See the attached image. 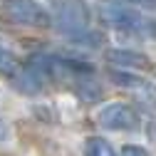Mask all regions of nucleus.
<instances>
[{
  "label": "nucleus",
  "mask_w": 156,
  "mask_h": 156,
  "mask_svg": "<svg viewBox=\"0 0 156 156\" xmlns=\"http://www.w3.org/2000/svg\"><path fill=\"white\" fill-rule=\"evenodd\" d=\"M5 136H8V131H5V124H3V119H0V141H3Z\"/></svg>",
  "instance_id": "obj_15"
},
{
  "label": "nucleus",
  "mask_w": 156,
  "mask_h": 156,
  "mask_svg": "<svg viewBox=\"0 0 156 156\" xmlns=\"http://www.w3.org/2000/svg\"><path fill=\"white\" fill-rule=\"evenodd\" d=\"M17 69H20V62H17V57L5 50V47H0V74L3 77H15Z\"/></svg>",
  "instance_id": "obj_11"
},
{
  "label": "nucleus",
  "mask_w": 156,
  "mask_h": 156,
  "mask_svg": "<svg viewBox=\"0 0 156 156\" xmlns=\"http://www.w3.org/2000/svg\"><path fill=\"white\" fill-rule=\"evenodd\" d=\"M99 20L109 27H116V30H124V32H134L139 30L144 23H141V15L136 12L131 5H126L124 0H109L99 8Z\"/></svg>",
  "instance_id": "obj_4"
},
{
  "label": "nucleus",
  "mask_w": 156,
  "mask_h": 156,
  "mask_svg": "<svg viewBox=\"0 0 156 156\" xmlns=\"http://www.w3.org/2000/svg\"><path fill=\"white\" fill-rule=\"evenodd\" d=\"M67 40H69L72 45H77V47L99 50V47H104L107 37H104V32H99V30H92V27H87V30H82V32H77V35L67 37Z\"/></svg>",
  "instance_id": "obj_8"
},
{
  "label": "nucleus",
  "mask_w": 156,
  "mask_h": 156,
  "mask_svg": "<svg viewBox=\"0 0 156 156\" xmlns=\"http://www.w3.org/2000/svg\"><path fill=\"white\" fill-rule=\"evenodd\" d=\"M97 122L107 131H136L141 126L139 112L126 102H112V104L102 107L99 114H97Z\"/></svg>",
  "instance_id": "obj_3"
},
{
  "label": "nucleus",
  "mask_w": 156,
  "mask_h": 156,
  "mask_svg": "<svg viewBox=\"0 0 156 156\" xmlns=\"http://www.w3.org/2000/svg\"><path fill=\"white\" fill-rule=\"evenodd\" d=\"M92 12L82 0H55L52 8V27L62 32L65 37H72L89 27Z\"/></svg>",
  "instance_id": "obj_1"
},
{
  "label": "nucleus",
  "mask_w": 156,
  "mask_h": 156,
  "mask_svg": "<svg viewBox=\"0 0 156 156\" xmlns=\"http://www.w3.org/2000/svg\"><path fill=\"white\" fill-rule=\"evenodd\" d=\"M146 134H149V139H151V141H156V122L146 126Z\"/></svg>",
  "instance_id": "obj_13"
},
{
  "label": "nucleus",
  "mask_w": 156,
  "mask_h": 156,
  "mask_svg": "<svg viewBox=\"0 0 156 156\" xmlns=\"http://www.w3.org/2000/svg\"><path fill=\"white\" fill-rule=\"evenodd\" d=\"M82 154L84 156H119V151H116L104 136H89V139L84 141Z\"/></svg>",
  "instance_id": "obj_10"
},
{
  "label": "nucleus",
  "mask_w": 156,
  "mask_h": 156,
  "mask_svg": "<svg viewBox=\"0 0 156 156\" xmlns=\"http://www.w3.org/2000/svg\"><path fill=\"white\" fill-rule=\"evenodd\" d=\"M119 156H151V154H149V149L141 146V144H126V146H122Z\"/></svg>",
  "instance_id": "obj_12"
},
{
  "label": "nucleus",
  "mask_w": 156,
  "mask_h": 156,
  "mask_svg": "<svg viewBox=\"0 0 156 156\" xmlns=\"http://www.w3.org/2000/svg\"><path fill=\"white\" fill-rule=\"evenodd\" d=\"M3 12L12 23L25 27H50L52 15L37 0H3Z\"/></svg>",
  "instance_id": "obj_2"
},
{
  "label": "nucleus",
  "mask_w": 156,
  "mask_h": 156,
  "mask_svg": "<svg viewBox=\"0 0 156 156\" xmlns=\"http://www.w3.org/2000/svg\"><path fill=\"white\" fill-rule=\"evenodd\" d=\"M12 84H15V89L20 94H40L45 89L47 80L37 69H32L30 65H25L23 69H17V74L12 77Z\"/></svg>",
  "instance_id": "obj_6"
},
{
  "label": "nucleus",
  "mask_w": 156,
  "mask_h": 156,
  "mask_svg": "<svg viewBox=\"0 0 156 156\" xmlns=\"http://www.w3.org/2000/svg\"><path fill=\"white\" fill-rule=\"evenodd\" d=\"M107 60L109 65L119 67V69H129V72H149L151 69V60L139 52V50H129V47H112L107 50Z\"/></svg>",
  "instance_id": "obj_5"
},
{
  "label": "nucleus",
  "mask_w": 156,
  "mask_h": 156,
  "mask_svg": "<svg viewBox=\"0 0 156 156\" xmlns=\"http://www.w3.org/2000/svg\"><path fill=\"white\" fill-rule=\"evenodd\" d=\"M109 80H112V84L124 87V89H141L146 84V80L139 72H129V69H119V67L109 72Z\"/></svg>",
  "instance_id": "obj_9"
},
{
  "label": "nucleus",
  "mask_w": 156,
  "mask_h": 156,
  "mask_svg": "<svg viewBox=\"0 0 156 156\" xmlns=\"http://www.w3.org/2000/svg\"><path fill=\"white\" fill-rule=\"evenodd\" d=\"M74 92H77V97H80L82 102H87V104H97V102L104 99L102 84L94 82L92 77H80V80L74 82Z\"/></svg>",
  "instance_id": "obj_7"
},
{
  "label": "nucleus",
  "mask_w": 156,
  "mask_h": 156,
  "mask_svg": "<svg viewBox=\"0 0 156 156\" xmlns=\"http://www.w3.org/2000/svg\"><path fill=\"white\" fill-rule=\"evenodd\" d=\"M139 3H141L144 8H151V10H156V0H139Z\"/></svg>",
  "instance_id": "obj_14"
}]
</instances>
